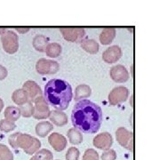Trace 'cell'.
Returning <instances> with one entry per match:
<instances>
[{"label": "cell", "instance_id": "obj_1", "mask_svg": "<svg viewBox=\"0 0 160 160\" xmlns=\"http://www.w3.org/2000/svg\"><path fill=\"white\" fill-rule=\"evenodd\" d=\"M102 108L89 100L76 103L71 112V122L75 128L84 133H96L102 123Z\"/></svg>", "mask_w": 160, "mask_h": 160}, {"label": "cell", "instance_id": "obj_2", "mask_svg": "<svg viewBox=\"0 0 160 160\" xmlns=\"http://www.w3.org/2000/svg\"><path fill=\"white\" fill-rule=\"evenodd\" d=\"M44 98L52 108L62 111L68 109L73 99L72 87L65 80H49L45 86Z\"/></svg>", "mask_w": 160, "mask_h": 160}, {"label": "cell", "instance_id": "obj_3", "mask_svg": "<svg viewBox=\"0 0 160 160\" xmlns=\"http://www.w3.org/2000/svg\"><path fill=\"white\" fill-rule=\"evenodd\" d=\"M9 144L13 149H22L28 155L35 154L41 147V142L38 139L29 135L28 133L15 132L8 138Z\"/></svg>", "mask_w": 160, "mask_h": 160}, {"label": "cell", "instance_id": "obj_4", "mask_svg": "<svg viewBox=\"0 0 160 160\" xmlns=\"http://www.w3.org/2000/svg\"><path fill=\"white\" fill-rule=\"evenodd\" d=\"M1 43L3 49L9 54H13L19 49V39L18 35L12 31L6 29L3 35H1Z\"/></svg>", "mask_w": 160, "mask_h": 160}, {"label": "cell", "instance_id": "obj_5", "mask_svg": "<svg viewBox=\"0 0 160 160\" xmlns=\"http://www.w3.org/2000/svg\"><path fill=\"white\" fill-rule=\"evenodd\" d=\"M60 65L57 62L47 60L45 58L39 59L36 64V70L40 75H52L57 73Z\"/></svg>", "mask_w": 160, "mask_h": 160}, {"label": "cell", "instance_id": "obj_6", "mask_svg": "<svg viewBox=\"0 0 160 160\" xmlns=\"http://www.w3.org/2000/svg\"><path fill=\"white\" fill-rule=\"evenodd\" d=\"M33 102H34L33 117L36 119H46L47 118H49L51 110L49 109L48 103L46 102L43 95L35 99Z\"/></svg>", "mask_w": 160, "mask_h": 160}, {"label": "cell", "instance_id": "obj_7", "mask_svg": "<svg viewBox=\"0 0 160 160\" xmlns=\"http://www.w3.org/2000/svg\"><path fill=\"white\" fill-rule=\"evenodd\" d=\"M129 96V90L123 86L115 87L109 93L108 100L111 106H117L125 102Z\"/></svg>", "mask_w": 160, "mask_h": 160}, {"label": "cell", "instance_id": "obj_8", "mask_svg": "<svg viewBox=\"0 0 160 160\" xmlns=\"http://www.w3.org/2000/svg\"><path fill=\"white\" fill-rule=\"evenodd\" d=\"M116 139L120 145L128 149L130 151H132L133 149V134L132 132L128 131L125 127H119L116 131Z\"/></svg>", "mask_w": 160, "mask_h": 160}, {"label": "cell", "instance_id": "obj_9", "mask_svg": "<svg viewBox=\"0 0 160 160\" xmlns=\"http://www.w3.org/2000/svg\"><path fill=\"white\" fill-rule=\"evenodd\" d=\"M60 31L64 39L73 43L81 42L86 36V30L83 28H61Z\"/></svg>", "mask_w": 160, "mask_h": 160}, {"label": "cell", "instance_id": "obj_10", "mask_svg": "<svg viewBox=\"0 0 160 160\" xmlns=\"http://www.w3.org/2000/svg\"><path fill=\"white\" fill-rule=\"evenodd\" d=\"M92 143L95 148L102 149L105 151V150H108L111 148V146L113 144V138L110 133L105 132L99 133L93 138Z\"/></svg>", "mask_w": 160, "mask_h": 160}, {"label": "cell", "instance_id": "obj_11", "mask_svg": "<svg viewBox=\"0 0 160 160\" xmlns=\"http://www.w3.org/2000/svg\"><path fill=\"white\" fill-rule=\"evenodd\" d=\"M109 76L111 79L116 83H125L129 79V73L125 66L123 65H116L113 66L109 70Z\"/></svg>", "mask_w": 160, "mask_h": 160}, {"label": "cell", "instance_id": "obj_12", "mask_svg": "<svg viewBox=\"0 0 160 160\" xmlns=\"http://www.w3.org/2000/svg\"><path fill=\"white\" fill-rule=\"evenodd\" d=\"M22 89L27 92V94L29 96V100L31 102H34L35 99L43 95V92H42L41 87L35 81H32V80L26 81L23 84Z\"/></svg>", "mask_w": 160, "mask_h": 160}, {"label": "cell", "instance_id": "obj_13", "mask_svg": "<svg viewBox=\"0 0 160 160\" xmlns=\"http://www.w3.org/2000/svg\"><path fill=\"white\" fill-rule=\"evenodd\" d=\"M122 57V50L118 46H111L102 53V60L106 63L117 62Z\"/></svg>", "mask_w": 160, "mask_h": 160}, {"label": "cell", "instance_id": "obj_14", "mask_svg": "<svg viewBox=\"0 0 160 160\" xmlns=\"http://www.w3.org/2000/svg\"><path fill=\"white\" fill-rule=\"evenodd\" d=\"M48 142L57 152H61L67 147V139L59 132L51 133L48 137Z\"/></svg>", "mask_w": 160, "mask_h": 160}, {"label": "cell", "instance_id": "obj_15", "mask_svg": "<svg viewBox=\"0 0 160 160\" xmlns=\"http://www.w3.org/2000/svg\"><path fill=\"white\" fill-rule=\"evenodd\" d=\"M50 120L56 126H63L68 124V117L61 110H52L50 113Z\"/></svg>", "mask_w": 160, "mask_h": 160}, {"label": "cell", "instance_id": "obj_16", "mask_svg": "<svg viewBox=\"0 0 160 160\" xmlns=\"http://www.w3.org/2000/svg\"><path fill=\"white\" fill-rule=\"evenodd\" d=\"M115 37H116V29L115 28H105L101 32L99 39L103 46L109 45L113 42Z\"/></svg>", "mask_w": 160, "mask_h": 160}, {"label": "cell", "instance_id": "obj_17", "mask_svg": "<svg viewBox=\"0 0 160 160\" xmlns=\"http://www.w3.org/2000/svg\"><path fill=\"white\" fill-rule=\"evenodd\" d=\"M81 47L87 52L88 53H91V54H95L99 52V44L95 41L94 39H90V38H84V39L81 41V44H80Z\"/></svg>", "mask_w": 160, "mask_h": 160}, {"label": "cell", "instance_id": "obj_18", "mask_svg": "<svg viewBox=\"0 0 160 160\" xmlns=\"http://www.w3.org/2000/svg\"><path fill=\"white\" fill-rule=\"evenodd\" d=\"M12 102L15 103L18 106H22L25 103L29 102V96L27 94V92L23 90L22 88L21 89H17L12 92Z\"/></svg>", "mask_w": 160, "mask_h": 160}, {"label": "cell", "instance_id": "obj_19", "mask_svg": "<svg viewBox=\"0 0 160 160\" xmlns=\"http://www.w3.org/2000/svg\"><path fill=\"white\" fill-rule=\"evenodd\" d=\"M92 93V89L90 86L86 84H82L76 87L75 90V101L79 102L84 98H88Z\"/></svg>", "mask_w": 160, "mask_h": 160}, {"label": "cell", "instance_id": "obj_20", "mask_svg": "<svg viewBox=\"0 0 160 160\" xmlns=\"http://www.w3.org/2000/svg\"><path fill=\"white\" fill-rule=\"evenodd\" d=\"M53 126L52 124L48 121H41L36 126V133L39 137H46L50 133V132L52 131Z\"/></svg>", "mask_w": 160, "mask_h": 160}, {"label": "cell", "instance_id": "obj_21", "mask_svg": "<svg viewBox=\"0 0 160 160\" xmlns=\"http://www.w3.org/2000/svg\"><path fill=\"white\" fill-rule=\"evenodd\" d=\"M48 40L49 39L43 35H37L33 38V42H32L33 47L38 52H44L48 45Z\"/></svg>", "mask_w": 160, "mask_h": 160}, {"label": "cell", "instance_id": "obj_22", "mask_svg": "<svg viewBox=\"0 0 160 160\" xmlns=\"http://www.w3.org/2000/svg\"><path fill=\"white\" fill-rule=\"evenodd\" d=\"M5 118L7 120H10L12 122H15L21 118V110L20 108L14 107V106H9L5 109Z\"/></svg>", "mask_w": 160, "mask_h": 160}, {"label": "cell", "instance_id": "obj_23", "mask_svg": "<svg viewBox=\"0 0 160 160\" xmlns=\"http://www.w3.org/2000/svg\"><path fill=\"white\" fill-rule=\"evenodd\" d=\"M67 136L69 138V142L73 145H78L83 142L82 132L75 127H72L69 129L67 132Z\"/></svg>", "mask_w": 160, "mask_h": 160}, {"label": "cell", "instance_id": "obj_24", "mask_svg": "<svg viewBox=\"0 0 160 160\" xmlns=\"http://www.w3.org/2000/svg\"><path fill=\"white\" fill-rule=\"evenodd\" d=\"M62 46L58 43H50L46 48V53L50 58H57L62 53Z\"/></svg>", "mask_w": 160, "mask_h": 160}, {"label": "cell", "instance_id": "obj_25", "mask_svg": "<svg viewBox=\"0 0 160 160\" xmlns=\"http://www.w3.org/2000/svg\"><path fill=\"white\" fill-rule=\"evenodd\" d=\"M33 158L34 160H52L53 155L49 149H42L35 153Z\"/></svg>", "mask_w": 160, "mask_h": 160}, {"label": "cell", "instance_id": "obj_26", "mask_svg": "<svg viewBox=\"0 0 160 160\" xmlns=\"http://www.w3.org/2000/svg\"><path fill=\"white\" fill-rule=\"evenodd\" d=\"M21 110V115L24 118H30L33 116V111H34V106L32 102L29 101L27 103L20 107Z\"/></svg>", "mask_w": 160, "mask_h": 160}, {"label": "cell", "instance_id": "obj_27", "mask_svg": "<svg viewBox=\"0 0 160 160\" xmlns=\"http://www.w3.org/2000/svg\"><path fill=\"white\" fill-rule=\"evenodd\" d=\"M0 160H13V155L7 146L0 143Z\"/></svg>", "mask_w": 160, "mask_h": 160}, {"label": "cell", "instance_id": "obj_28", "mask_svg": "<svg viewBox=\"0 0 160 160\" xmlns=\"http://www.w3.org/2000/svg\"><path fill=\"white\" fill-rule=\"evenodd\" d=\"M16 128V125L14 122H12L10 120L2 119L0 121V131L9 132Z\"/></svg>", "mask_w": 160, "mask_h": 160}, {"label": "cell", "instance_id": "obj_29", "mask_svg": "<svg viewBox=\"0 0 160 160\" xmlns=\"http://www.w3.org/2000/svg\"><path fill=\"white\" fill-rule=\"evenodd\" d=\"M79 150L75 147H71L66 152L65 158H66V160H78L79 159Z\"/></svg>", "mask_w": 160, "mask_h": 160}, {"label": "cell", "instance_id": "obj_30", "mask_svg": "<svg viewBox=\"0 0 160 160\" xmlns=\"http://www.w3.org/2000/svg\"><path fill=\"white\" fill-rule=\"evenodd\" d=\"M82 160H99V154L93 149H86L83 156Z\"/></svg>", "mask_w": 160, "mask_h": 160}, {"label": "cell", "instance_id": "obj_31", "mask_svg": "<svg viewBox=\"0 0 160 160\" xmlns=\"http://www.w3.org/2000/svg\"><path fill=\"white\" fill-rule=\"evenodd\" d=\"M117 154L114 149H109L108 150H105L102 155V160H116Z\"/></svg>", "mask_w": 160, "mask_h": 160}, {"label": "cell", "instance_id": "obj_32", "mask_svg": "<svg viewBox=\"0 0 160 160\" xmlns=\"http://www.w3.org/2000/svg\"><path fill=\"white\" fill-rule=\"evenodd\" d=\"M8 75V71L6 69V67L0 65V80H4L7 77Z\"/></svg>", "mask_w": 160, "mask_h": 160}, {"label": "cell", "instance_id": "obj_33", "mask_svg": "<svg viewBox=\"0 0 160 160\" xmlns=\"http://www.w3.org/2000/svg\"><path fill=\"white\" fill-rule=\"evenodd\" d=\"M18 32H20V33H22V34H24V33H26V32H28L29 30V28H27V29H22V28H18L16 29Z\"/></svg>", "mask_w": 160, "mask_h": 160}, {"label": "cell", "instance_id": "obj_34", "mask_svg": "<svg viewBox=\"0 0 160 160\" xmlns=\"http://www.w3.org/2000/svg\"><path fill=\"white\" fill-rule=\"evenodd\" d=\"M4 109V101L0 98V112Z\"/></svg>", "mask_w": 160, "mask_h": 160}, {"label": "cell", "instance_id": "obj_35", "mask_svg": "<svg viewBox=\"0 0 160 160\" xmlns=\"http://www.w3.org/2000/svg\"><path fill=\"white\" fill-rule=\"evenodd\" d=\"M6 31V29L5 28H0V35H3Z\"/></svg>", "mask_w": 160, "mask_h": 160}, {"label": "cell", "instance_id": "obj_36", "mask_svg": "<svg viewBox=\"0 0 160 160\" xmlns=\"http://www.w3.org/2000/svg\"><path fill=\"white\" fill-rule=\"evenodd\" d=\"M132 99H131V106H132V98H133V96H132Z\"/></svg>", "mask_w": 160, "mask_h": 160}, {"label": "cell", "instance_id": "obj_37", "mask_svg": "<svg viewBox=\"0 0 160 160\" xmlns=\"http://www.w3.org/2000/svg\"><path fill=\"white\" fill-rule=\"evenodd\" d=\"M29 160H34V158H33V157H32V158H30V159Z\"/></svg>", "mask_w": 160, "mask_h": 160}, {"label": "cell", "instance_id": "obj_38", "mask_svg": "<svg viewBox=\"0 0 160 160\" xmlns=\"http://www.w3.org/2000/svg\"><path fill=\"white\" fill-rule=\"evenodd\" d=\"M56 160H59V159H56Z\"/></svg>", "mask_w": 160, "mask_h": 160}]
</instances>
